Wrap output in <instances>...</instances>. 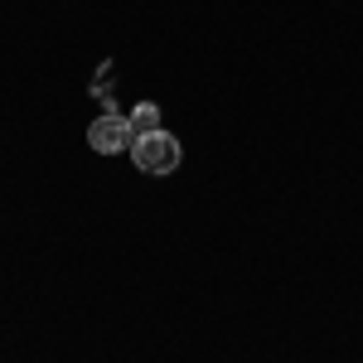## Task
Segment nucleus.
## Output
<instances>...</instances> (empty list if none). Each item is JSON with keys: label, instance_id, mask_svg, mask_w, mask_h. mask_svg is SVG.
Segmentation results:
<instances>
[{"label": "nucleus", "instance_id": "f03ea898", "mask_svg": "<svg viewBox=\"0 0 363 363\" xmlns=\"http://www.w3.org/2000/svg\"><path fill=\"white\" fill-rule=\"evenodd\" d=\"M87 145L97 155H121L136 145V131H131V116H116V112H102L92 126H87Z\"/></svg>", "mask_w": 363, "mask_h": 363}, {"label": "nucleus", "instance_id": "f257e3e1", "mask_svg": "<svg viewBox=\"0 0 363 363\" xmlns=\"http://www.w3.org/2000/svg\"><path fill=\"white\" fill-rule=\"evenodd\" d=\"M179 140L169 136V131H155V136H136L131 145V160H136L140 174H169V169H179Z\"/></svg>", "mask_w": 363, "mask_h": 363}, {"label": "nucleus", "instance_id": "7ed1b4c3", "mask_svg": "<svg viewBox=\"0 0 363 363\" xmlns=\"http://www.w3.org/2000/svg\"><path fill=\"white\" fill-rule=\"evenodd\" d=\"M131 131H136V136L165 131V126H160V107H155V102H136V107H131Z\"/></svg>", "mask_w": 363, "mask_h": 363}]
</instances>
